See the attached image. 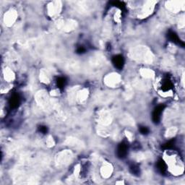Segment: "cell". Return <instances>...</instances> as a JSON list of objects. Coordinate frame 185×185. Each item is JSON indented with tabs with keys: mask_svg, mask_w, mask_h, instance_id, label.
<instances>
[{
	"mask_svg": "<svg viewBox=\"0 0 185 185\" xmlns=\"http://www.w3.org/2000/svg\"><path fill=\"white\" fill-rule=\"evenodd\" d=\"M161 88L164 91H168L169 90H171L172 88V83L171 82V80L168 78L164 79L161 82Z\"/></svg>",
	"mask_w": 185,
	"mask_h": 185,
	"instance_id": "5",
	"label": "cell"
},
{
	"mask_svg": "<svg viewBox=\"0 0 185 185\" xmlns=\"http://www.w3.org/2000/svg\"><path fill=\"white\" fill-rule=\"evenodd\" d=\"M130 171L132 173V174L136 175V176H139L140 173L139 167L136 165H132L130 166Z\"/></svg>",
	"mask_w": 185,
	"mask_h": 185,
	"instance_id": "9",
	"label": "cell"
},
{
	"mask_svg": "<svg viewBox=\"0 0 185 185\" xmlns=\"http://www.w3.org/2000/svg\"><path fill=\"white\" fill-rule=\"evenodd\" d=\"M157 168L161 174H165L166 171V164L163 160H159L157 163Z\"/></svg>",
	"mask_w": 185,
	"mask_h": 185,
	"instance_id": "7",
	"label": "cell"
},
{
	"mask_svg": "<svg viewBox=\"0 0 185 185\" xmlns=\"http://www.w3.org/2000/svg\"><path fill=\"white\" fill-rule=\"evenodd\" d=\"M168 37L170 39V41H171L174 43H176V44L182 45V46H184V43L181 41V40L179 39V38L178 37V35L175 33L174 32H172V31H170L168 34Z\"/></svg>",
	"mask_w": 185,
	"mask_h": 185,
	"instance_id": "6",
	"label": "cell"
},
{
	"mask_svg": "<svg viewBox=\"0 0 185 185\" xmlns=\"http://www.w3.org/2000/svg\"><path fill=\"white\" fill-rule=\"evenodd\" d=\"M139 129H140V132L141 134H142V135H148V134L149 133V130L146 127L140 126Z\"/></svg>",
	"mask_w": 185,
	"mask_h": 185,
	"instance_id": "11",
	"label": "cell"
},
{
	"mask_svg": "<svg viewBox=\"0 0 185 185\" xmlns=\"http://www.w3.org/2000/svg\"><path fill=\"white\" fill-rule=\"evenodd\" d=\"M164 109V106L162 105V104L158 106L157 107L154 109L153 114H152V120H153V122L155 124L159 123L161 118V114H162Z\"/></svg>",
	"mask_w": 185,
	"mask_h": 185,
	"instance_id": "1",
	"label": "cell"
},
{
	"mask_svg": "<svg viewBox=\"0 0 185 185\" xmlns=\"http://www.w3.org/2000/svg\"><path fill=\"white\" fill-rule=\"evenodd\" d=\"M39 131H40L41 133L46 134L48 131V129L47 127H45V126H40V127H39Z\"/></svg>",
	"mask_w": 185,
	"mask_h": 185,
	"instance_id": "12",
	"label": "cell"
},
{
	"mask_svg": "<svg viewBox=\"0 0 185 185\" xmlns=\"http://www.w3.org/2000/svg\"><path fill=\"white\" fill-rule=\"evenodd\" d=\"M128 152V145L125 142H122L118 146L117 156L120 158H124Z\"/></svg>",
	"mask_w": 185,
	"mask_h": 185,
	"instance_id": "2",
	"label": "cell"
},
{
	"mask_svg": "<svg viewBox=\"0 0 185 185\" xmlns=\"http://www.w3.org/2000/svg\"><path fill=\"white\" fill-rule=\"evenodd\" d=\"M85 51V49L83 46H80L77 49V52L78 54H83Z\"/></svg>",
	"mask_w": 185,
	"mask_h": 185,
	"instance_id": "13",
	"label": "cell"
},
{
	"mask_svg": "<svg viewBox=\"0 0 185 185\" xmlns=\"http://www.w3.org/2000/svg\"><path fill=\"white\" fill-rule=\"evenodd\" d=\"M66 83H67V81H66V79L64 77H59L57 80V86H58L59 88H60V89L64 88V86H65V85H66Z\"/></svg>",
	"mask_w": 185,
	"mask_h": 185,
	"instance_id": "8",
	"label": "cell"
},
{
	"mask_svg": "<svg viewBox=\"0 0 185 185\" xmlns=\"http://www.w3.org/2000/svg\"><path fill=\"white\" fill-rule=\"evenodd\" d=\"M174 145V140H171L163 145V148L166 150H169V149L173 148Z\"/></svg>",
	"mask_w": 185,
	"mask_h": 185,
	"instance_id": "10",
	"label": "cell"
},
{
	"mask_svg": "<svg viewBox=\"0 0 185 185\" xmlns=\"http://www.w3.org/2000/svg\"><path fill=\"white\" fill-rule=\"evenodd\" d=\"M112 63L115 66V67L118 69H122L124 67V59L122 55H116L112 58Z\"/></svg>",
	"mask_w": 185,
	"mask_h": 185,
	"instance_id": "3",
	"label": "cell"
},
{
	"mask_svg": "<svg viewBox=\"0 0 185 185\" xmlns=\"http://www.w3.org/2000/svg\"><path fill=\"white\" fill-rule=\"evenodd\" d=\"M20 103V96H19L18 95H17V94H15V95H13L12 97H11L9 104L11 108H12V109H15V108H17V106H18Z\"/></svg>",
	"mask_w": 185,
	"mask_h": 185,
	"instance_id": "4",
	"label": "cell"
}]
</instances>
